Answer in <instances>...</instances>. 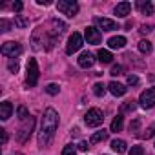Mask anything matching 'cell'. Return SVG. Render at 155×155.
Segmentation results:
<instances>
[{
  "instance_id": "6da1fadb",
  "label": "cell",
  "mask_w": 155,
  "mask_h": 155,
  "mask_svg": "<svg viewBox=\"0 0 155 155\" xmlns=\"http://www.w3.org/2000/svg\"><path fill=\"white\" fill-rule=\"evenodd\" d=\"M57 128H58V113L53 108H48L44 111L42 124H40V133H38V146L40 148H44L51 142Z\"/></svg>"
},
{
  "instance_id": "7a4b0ae2",
  "label": "cell",
  "mask_w": 155,
  "mask_h": 155,
  "mask_svg": "<svg viewBox=\"0 0 155 155\" xmlns=\"http://www.w3.org/2000/svg\"><path fill=\"white\" fill-rule=\"evenodd\" d=\"M84 122H86L90 128H97V126H101V124L104 122V113H102V110H99V108H91V110H88V113L84 115Z\"/></svg>"
},
{
  "instance_id": "3957f363",
  "label": "cell",
  "mask_w": 155,
  "mask_h": 155,
  "mask_svg": "<svg viewBox=\"0 0 155 155\" xmlns=\"http://www.w3.org/2000/svg\"><path fill=\"white\" fill-rule=\"evenodd\" d=\"M33 128H35V117H29L28 120H24V124L20 126V130H18V133H17V140L18 142H28V139L31 137V133H33Z\"/></svg>"
},
{
  "instance_id": "277c9868",
  "label": "cell",
  "mask_w": 155,
  "mask_h": 155,
  "mask_svg": "<svg viewBox=\"0 0 155 155\" xmlns=\"http://www.w3.org/2000/svg\"><path fill=\"white\" fill-rule=\"evenodd\" d=\"M57 9H58L60 13H64L66 17L73 18L77 13H79V4H77V2H73V0H58Z\"/></svg>"
},
{
  "instance_id": "5b68a950",
  "label": "cell",
  "mask_w": 155,
  "mask_h": 155,
  "mask_svg": "<svg viewBox=\"0 0 155 155\" xmlns=\"http://www.w3.org/2000/svg\"><path fill=\"white\" fill-rule=\"evenodd\" d=\"M38 75H40V71H38L37 60H35V58H29V60H28V77H26L28 86H35V84L38 82Z\"/></svg>"
},
{
  "instance_id": "8992f818",
  "label": "cell",
  "mask_w": 155,
  "mask_h": 155,
  "mask_svg": "<svg viewBox=\"0 0 155 155\" xmlns=\"http://www.w3.org/2000/svg\"><path fill=\"white\" fill-rule=\"evenodd\" d=\"M82 35L81 33H73L69 38H68V44H66V53L68 55H73V53H77V51H79L81 48H82Z\"/></svg>"
},
{
  "instance_id": "52a82bcc",
  "label": "cell",
  "mask_w": 155,
  "mask_h": 155,
  "mask_svg": "<svg viewBox=\"0 0 155 155\" xmlns=\"http://www.w3.org/2000/svg\"><path fill=\"white\" fill-rule=\"evenodd\" d=\"M2 55L4 57H11V58H15V57H18L20 53H22V46L18 44V42H4L2 44Z\"/></svg>"
},
{
  "instance_id": "ba28073f",
  "label": "cell",
  "mask_w": 155,
  "mask_h": 155,
  "mask_svg": "<svg viewBox=\"0 0 155 155\" xmlns=\"http://www.w3.org/2000/svg\"><path fill=\"white\" fill-rule=\"evenodd\" d=\"M139 102H140V106L146 108V110L153 108V106H155V90H153V88L144 90V91L140 93V97H139Z\"/></svg>"
},
{
  "instance_id": "9c48e42d",
  "label": "cell",
  "mask_w": 155,
  "mask_h": 155,
  "mask_svg": "<svg viewBox=\"0 0 155 155\" xmlns=\"http://www.w3.org/2000/svg\"><path fill=\"white\" fill-rule=\"evenodd\" d=\"M95 24H97L102 31H115V29H119V26H117L115 20L104 18V17H95Z\"/></svg>"
},
{
  "instance_id": "30bf717a",
  "label": "cell",
  "mask_w": 155,
  "mask_h": 155,
  "mask_svg": "<svg viewBox=\"0 0 155 155\" xmlns=\"http://www.w3.org/2000/svg\"><path fill=\"white\" fill-rule=\"evenodd\" d=\"M86 40H88V44H101V40H102V33L97 29V28H86Z\"/></svg>"
},
{
  "instance_id": "8fae6325",
  "label": "cell",
  "mask_w": 155,
  "mask_h": 155,
  "mask_svg": "<svg viewBox=\"0 0 155 155\" xmlns=\"http://www.w3.org/2000/svg\"><path fill=\"white\" fill-rule=\"evenodd\" d=\"M93 62H95V58H93V55H91L90 51L81 53V57H79V66H81V68L88 69V68H91V66H93Z\"/></svg>"
},
{
  "instance_id": "7c38bea8",
  "label": "cell",
  "mask_w": 155,
  "mask_h": 155,
  "mask_svg": "<svg viewBox=\"0 0 155 155\" xmlns=\"http://www.w3.org/2000/svg\"><path fill=\"white\" fill-rule=\"evenodd\" d=\"M11 113H13V104L8 102V101H4L2 104H0V119H2V120H8V119L11 117Z\"/></svg>"
},
{
  "instance_id": "4fadbf2b",
  "label": "cell",
  "mask_w": 155,
  "mask_h": 155,
  "mask_svg": "<svg viewBox=\"0 0 155 155\" xmlns=\"http://www.w3.org/2000/svg\"><path fill=\"white\" fill-rule=\"evenodd\" d=\"M108 90H110V93L115 95V97H122V95L126 93V86H122V84H119V82H115V81L108 84Z\"/></svg>"
},
{
  "instance_id": "5bb4252c",
  "label": "cell",
  "mask_w": 155,
  "mask_h": 155,
  "mask_svg": "<svg viewBox=\"0 0 155 155\" xmlns=\"http://www.w3.org/2000/svg\"><path fill=\"white\" fill-rule=\"evenodd\" d=\"M130 11H131V4L130 2H120V4L115 6V15L117 17H128Z\"/></svg>"
},
{
  "instance_id": "9a60e30c",
  "label": "cell",
  "mask_w": 155,
  "mask_h": 155,
  "mask_svg": "<svg viewBox=\"0 0 155 155\" xmlns=\"http://www.w3.org/2000/svg\"><path fill=\"white\" fill-rule=\"evenodd\" d=\"M108 44H110L111 49H120V48L126 46V38H124V37H111V38L108 40Z\"/></svg>"
},
{
  "instance_id": "2e32d148",
  "label": "cell",
  "mask_w": 155,
  "mask_h": 155,
  "mask_svg": "<svg viewBox=\"0 0 155 155\" xmlns=\"http://www.w3.org/2000/svg\"><path fill=\"white\" fill-rule=\"evenodd\" d=\"M51 28H53V29H51L53 37H57V35H60V33L66 29V24H64V22H60L58 18H53V20H51Z\"/></svg>"
},
{
  "instance_id": "e0dca14e",
  "label": "cell",
  "mask_w": 155,
  "mask_h": 155,
  "mask_svg": "<svg viewBox=\"0 0 155 155\" xmlns=\"http://www.w3.org/2000/svg\"><path fill=\"white\" fill-rule=\"evenodd\" d=\"M137 8H139L144 15H151V13H153V9H155V6H153L151 2H148V0H146V2H144V0L137 2Z\"/></svg>"
},
{
  "instance_id": "ac0fdd59",
  "label": "cell",
  "mask_w": 155,
  "mask_h": 155,
  "mask_svg": "<svg viewBox=\"0 0 155 155\" xmlns=\"http://www.w3.org/2000/svg\"><path fill=\"white\" fill-rule=\"evenodd\" d=\"M97 57H99V60H101L102 64H110V62L113 60V55H111V53H110L108 49H99Z\"/></svg>"
},
{
  "instance_id": "d6986e66",
  "label": "cell",
  "mask_w": 155,
  "mask_h": 155,
  "mask_svg": "<svg viewBox=\"0 0 155 155\" xmlns=\"http://www.w3.org/2000/svg\"><path fill=\"white\" fill-rule=\"evenodd\" d=\"M106 139H108V131H106V130H101V131H97V133L91 135L90 142H91V144H97V142H102V140H106Z\"/></svg>"
},
{
  "instance_id": "ffe728a7",
  "label": "cell",
  "mask_w": 155,
  "mask_h": 155,
  "mask_svg": "<svg viewBox=\"0 0 155 155\" xmlns=\"http://www.w3.org/2000/svg\"><path fill=\"white\" fill-rule=\"evenodd\" d=\"M111 150L117 151V153H124L126 151V142L122 139H115V140H111Z\"/></svg>"
},
{
  "instance_id": "44dd1931",
  "label": "cell",
  "mask_w": 155,
  "mask_h": 155,
  "mask_svg": "<svg viewBox=\"0 0 155 155\" xmlns=\"http://www.w3.org/2000/svg\"><path fill=\"white\" fill-rule=\"evenodd\" d=\"M122 124H124V119H122V113H119V115L111 120V131H120V130H122Z\"/></svg>"
},
{
  "instance_id": "7402d4cb",
  "label": "cell",
  "mask_w": 155,
  "mask_h": 155,
  "mask_svg": "<svg viewBox=\"0 0 155 155\" xmlns=\"http://www.w3.org/2000/svg\"><path fill=\"white\" fill-rule=\"evenodd\" d=\"M15 26H17V28H20V29H24V28H28V26H29V20H28V18H24L22 15H17V17H15Z\"/></svg>"
},
{
  "instance_id": "603a6c76",
  "label": "cell",
  "mask_w": 155,
  "mask_h": 155,
  "mask_svg": "<svg viewBox=\"0 0 155 155\" xmlns=\"http://www.w3.org/2000/svg\"><path fill=\"white\" fill-rule=\"evenodd\" d=\"M139 51L144 53V55H148V53L151 51V42H148V40H140V42H139Z\"/></svg>"
},
{
  "instance_id": "cb8c5ba5",
  "label": "cell",
  "mask_w": 155,
  "mask_h": 155,
  "mask_svg": "<svg viewBox=\"0 0 155 155\" xmlns=\"http://www.w3.org/2000/svg\"><path fill=\"white\" fill-rule=\"evenodd\" d=\"M17 115H18V119H20V120H28V119L31 117L26 106H18V110H17Z\"/></svg>"
},
{
  "instance_id": "d4e9b609",
  "label": "cell",
  "mask_w": 155,
  "mask_h": 155,
  "mask_svg": "<svg viewBox=\"0 0 155 155\" xmlns=\"http://www.w3.org/2000/svg\"><path fill=\"white\" fill-rule=\"evenodd\" d=\"M93 93H95L97 97H102V95L106 93V86H104V84H101V82H97V84L93 86Z\"/></svg>"
},
{
  "instance_id": "484cf974",
  "label": "cell",
  "mask_w": 155,
  "mask_h": 155,
  "mask_svg": "<svg viewBox=\"0 0 155 155\" xmlns=\"http://www.w3.org/2000/svg\"><path fill=\"white\" fill-rule=\"evenodd\" d=\"M135 106H137V104H135V101H128V102H124V104H122L120 111H122V113H126V111H133V110H135Z\"/></svg>"
},
{
  "instance_id": "4316f807",
  "label": "cell",
  "mask_w": 155,
  "mask_h": 155,
  "mask_svg": "<svg viewBox=\"0 0 155 155\" xmlns=\"http://www.w3.org/2000/svg\"><path fill=\"white\" fill-rule=\"evenodd\" d=\"M58 90H60V88H58L57 84H48V86H46V91H48L49 95H57Z\"/></svg>"
},
{
  "instance_id": "83f0119b",
  "label": "cell",
  "mask_w": 155,
  "mask_h": 155,
  "mask_svg": "<svg viewBox=\"0 0 155 155\" xmlns=\"http://www.w3.org/2000/svg\"><path fill=\"white\" fill-rule=\"evenodd\" d=\"M130 155H144V148L142 146H131Z\"/></svg>"
},
{
  "instance_id": "f1b7e54d",
  "label": "cell",
  "mask_w": 155,
  "mask_h": 155,
  "mask_svg": "<svg viewBox=\"0 0 155 155\" xmlns=\"http://www.w3.org/2000/svg\"><path fill=\"white\" fill-rule=\"evenodd\" d=\"M62 155H77V151H75V148H73L71 144H68V146H64Z\"/></svg>"
},
{
  "instance_id": "f546056e",
  "label": "cell",
  "mask_w": 155,
  "mask_h": 155,
  "mask_svg": "<svg viewBox=\"0 0 155 155\" xmlns=\"http://www.w3.org/2000/svg\"><path fill=\"white\" fill-rule=\"evenodd\" d=\"M8 69H9L11 73H17V71H18V62H17V60H9Z\"/></svg>"
},
{
  "instance_id": "4dcf8cb0",
  "label": "cell",
  "mask_w": 155,
  "mask_h": 155,
  "mask_svg": "<svg viewBox=\"0 0 155 155\" xmlns=\"http://www.w3.org/2000/svg\"><path fill=\"white\" fill-rule=\"evenodd\" d=\"M153 135H155V124H151V126L146 130V133H144L142 137H144V139H150V137H153Z\"/></svg>"
},
{
  "instance_id": "1f68e13d",
  "label": "cell",
  "mask_w": 155,
  "mask_h": 155,
  "mask_svg": "<svg viewBox=\"0 0 155 155\" xmlns=\"http://www.w3.org/2000/svg\"><path fill=\"white\" fill-rule=\"evenodd\" d=\"M139 124H140V120H139V119H137V120H133V124H130V133H137Z\"/></svg>"
},
{
  "instance_id": "d6a6232c",
  "label": "cell",
  "mask_w": 155,
  "mask_h": 155,
  "mask_svg": "<svg viewBox=\"0 0 155 155\" xmlns=\"http://www.w3.org/2000/svg\"><path fill=\"white\" fill-rule=\"evenodd\" d=\"M128 84L130 86H137L139 84V79H137L135 75H128Z\"/></svg>"
},
{
  "instance_id": "836d02e7",
  "label": "cell",
  "mask_w": 155,
  "mask_h": 155,
  "mask_svg": "<svg viewBox=\"0 0 155 155\" xmlns=\"http://www.w3.org/2000/svg\"><path fill=\"white\" fill-rule=\"evenodd\" d=\"M0 28H2V31H9V28H11V24L8 22V20H0Z\"/></svg>"
},
{
  "instance_id": "e575fe53",
  "label": "cell",
  "mask_w": 155,
  "mask_h": 155,
  "mask_svg": "<svg viewBox=\"0 0 155 155\" xmlns=\"http://www.w3.org/2000/svg\"><path fill=\"white\" fill-rule=\"evenodd\" d=\"M120 73H122V66H113V68H111V75H113V77H117V75H120Z\"/></svg>"
},
{
  "instance_id": "d590c367",
  "label": "cell",
  "mask_w": 155,
  "mask_h": 155,
  "mask_svg": "<svg viewBox=\"0 0 155 155\" xmlns=\"http://www.w3.org/2000/svg\"><path fill=\"white\" fill-rule=\"evenodd\" d=\"M22 8H24V4L22 2H13V11H22Z\"/></svg>"
},
{
  "instance_id": "8d00e7d4",
  "label": "cell",
  "mask_w": 155,
  "mask_h": 155,
  "mask_svg": "<svg viewBox=\"0 0 155 155\" xmlns=\"http://www.w3.org/2000/svg\"><path fill=\"white\" fill-rule=\"evenodd\" d=\"M0 137H2V144L8 142V131L6 130H0Z\"/></svg>"
},
{
  "instance_id": "74e56055",
  "label": "cell",
  "mask_w": 155,
  "mask_h": 155,
  "mask_svg": "<svg viewBox=\"0 0 155 155\" xmlns=\"http://www.w3.org/2000/svg\"><path fill=\"white\" fill-rule=\"evenodd\" d=\"M37 4L38 6H49L51 2H49V0H37Z\"/></svg>"
},
{
  "instance_id": "f35d334b",
  "label": "cell",
  "mask_w": 155,
  "mask_h": 155,
  "mask_svg": "<svg viewBox=\"0 0 155 155\" xmlns=\"http://www.w3.org/2000/svg\"><path fill=\"white\" fill-rule=\"evenodd\" d=\"M79 150L86 151V150H88V142H81V144H79Z\"/></svg>"
},
{
  "instance_id": "ab89813d",
  "label": "cell",
  "mask_w": 155,
  "mask_h": 155,
  "mask_svg": "<svg viewBox=\"0 0 155 155\" xmlns=\"http://www.w3.org/2000/svg\"><path fill=\"white\" fill-rule=\"evenodd\" d=\"M140 31H142V33H150V31H151V28H150V26H142V28H140Z\"/></svg>"
},
{
  "instance_id": "60d3db41",
  "label": "cell",
  "mask_w": 155,
  "mask_h": 155,
  "mask_svg": "<svg viewBox=\"0 0 155 155\" xmlns=\"http://www.w3.org/2000/svg\"><path fill=\"white\" fill-rule=\"evenodd\" d=\"M13 155H22V153H13Z\"/></svg>"
}]
</instances>
